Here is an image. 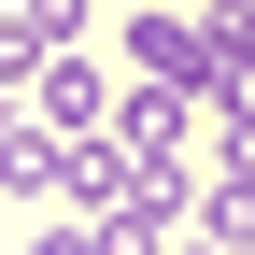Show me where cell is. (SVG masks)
Segmentation results:
<instances>
[{
	"label": "cell",
	"instance_id": "cell-7",
	"mask_svg": "<svg viewBox=\"0 0 255 255\" xmlns=\"http://www.w3.org/2000/svg\"><path fill=\"white\" fill-rule=\"evenodd\" d=\"M0 128H28V114H14V85H0Z\"/></svg>",
	"mask_w": 255,
	"mask_h": 255
},
{
	"label": "cell",
	"instance_id": "cell-3",
	"mask_svg": "<svg viewBox=\"0 0 255 255\" xmlns=\"http://www.w3.org/2000/svg\"><path fill=\"white\" fill-rule=\"evenodd\" d=\"M28 128H57V142H85V128H114V71L57 43L43 71H28Z\"/></svg>",
	"mask_w": 255,
	"mask_h": 255
},
{
	"label": "cell",
	"instance_id": "cell-1",
	"mask_svg": "<svg viewBox=\"0 0 255 255\" xmlns=\"http://www.w3.org/2000/svg\"><path fill=\"white\" fill-rule=\"evenodd\" d=\"M100 142L128 156V170H184V142H199V100L184 85H114V128Z\"/></svg>",
	"mask_w": 255,
	"mask_h": 255
},
{
	"label": "cell",
	"instance_id": "cell-5",
	"mask_svg": "<svg viewBox=\"0 0 255 255\" xmlns=\"http://www.w3.org/2000/svg\"><path fill=\"white\" fill-rule=\"evenodd\" d=\"M0 184L43 199V184H57V128H0Z\"/></svg>",
	"mask_w": 255,
	"mask_h": 255
},
{
	"label": "cell",
	"instance_id": "cell-4",
	"mask_svg": "<svg viewBox=\"0 0 255 255\" xmlns=\"http://www.w3.org/2000/svg\"><path fill=\"white\" fill-rule=\"evenodd\" d=\"M199 241H213V255H241V241H255V170L199 184Z\"/></svg>",
	"mask_w": 255,
	"mask_h": 255
},
{
	"label": "cell",
	"instance_id": "cell-6",
	"mask_svg": "<svg viewBox=\"0 0 255 255\" xmlns=\"http://www.w3.org/2000/svg\"><path fill=\"white\" fill-rule=\"evenodd\" d=\"M43 255H100V227H85V213H71V227H43Z\"/></svg>",
	"mask_w": 255,
	"mask_h": 255
},
{
	"label": "cell",
	"instance_id": "cell-2",
	"mask_svg": "<svg viewBox=\"0 0 255 255\" xmlns=\"http://www.w3.org/2000/svg\"><path fill=\"white\" fill-rule=\"evenodd\" d=\"M128 71H142V85H184V100H199V85H213V14H184V0L128 14Z\"/></svg>",
	"mask_w": 255,
	"mask_h": 255
}]
</instances>
